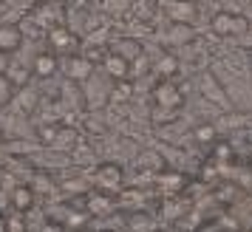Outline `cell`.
<instances>
[{
	"instance_id": "cell-9",
	"label": "cell",
	"mask_w": 252,
	"mask_h": 232,
	"mask_svg": "<svg viewBox=\"0 0 252 232\" xmlns=\"http://www.w3.org/2000/svg\"><path fill=\"white\" fill-rule=\"evenodd\" d=\"M32 71H34L37 80H51L60 71V57L54 51H40V54L32 59Z\"/></svg>"
},
{
	"instance_id": "cell-18",
	"label": "cell",
	"mask_w": 252,
	"mask_h": 232,
	"mask_svg": "<svg viewBox=\"0 0 252 232\" xmlns=\"http://www.w3.org/2000/svg\"><path fill=\"white\" fill-rule=\"evenodd\" d=\"M136 167L139 170H145V173H161V170H164V167H167V164H164V159H161L159 153H142V156H139L136 159Z\"/></svg>"
},
{
	"instance_id": "cell-31",
	"label": "cell",
	"mask_w": 252,
	"mask_h": 232,
	"mask_svg": "<svg viewBox=\"0 0 252 232\" xmlns=\"http://www.w3.org/2000/svg\"><path fill=\"white\" fill-rule=\"evenodd\" d=\"M65 190H77V193H85L88 190V181H65Z\"/></svg>"
},
{
	"instance_id": "cell-25",
	"label": "cell",
	"mask_w": 252,
	"mask_h": 232,
	"mask_svg": "<svg viewBox=\"0 0 252 232\" xmlns=\"http://www.w3.org/2000/svg\"><path fill=\"white\" fill-rule=\"evenodd\" d=\"M3 224H6V232H26L29 230V224L23 221L20 212H17V215H9V218H3Z\"/></svg>"
},
{
	"instance_id": "cell-6",
	"label": "cell",
	"mask_w": 252,
	"mask_h": 232,
	"mask_svg": "<svg viewBox=\"0 0 252 232\" xmlns=\"http://www.w3.org/2000/svg\"><path fill=\"white\" fill-rule=\"evenodd\" d=\"M164 12H167V20H170V23H195V17H198V3H195V0H173Z\"/></svg>"
},
{
	"instance_id": "cell-17",
	"label": "cell",
	"mask_w": 252,
	"mask_h": 232,
	"mask_svg": "<svg viewBox=\"0 0 252 232\" xmlns=\"http://www.w3.org/2000/svg\"><path fill=\"white\" fill-rule=\"evenodd\" d=\"M114 51L116 54H122L127 62H133L139 54H145V46H142L139 40H133V37H125V40H119V43L114 46Z\"/></svg>"
},
{
	"instance_id": "cell-13",
	"label": "cell",
	"mask_w": 252,
	"mask_h": 232,
	"mask_svg": "<svg viewBox=\"0 0 252 232\" xmlns=\"http://www.w3.org/2000/svg\"><path fill=\"white\" fill-rule=\"evenodd\" d=\"M125 230H130V232H153V230H159V224H156V218H153L150 212L136 209V212H130V215H127Z\"/></svg>"
},
{
	"instance_id": "cell-4",
	"label": "cell",
	"mask_w": 252,
	"mask_h": 232,
	"mask_svg": "<svg viewBox=\"0 0 252 232\" xmlns=\"http://www.w3.org/2000/svg\"><path fill=\"white\" fill-rule=\"evenodd\" d=\"M46 40H48V48H51L54 54H71V51L77 48V34L63 23L51 26L46 31Z\"/></svg>"
},
{
	"instance_id": "cell-2",
	"label": "cell",
	"mask_w": 252,
	"mask_h": 232,
	"mask_svg": "<svg viewBox=\"0 0 252 232\" xmlns=\"http://www.w3.org/2000/svg\"><path fill=\"white\" fill-rule=\"evenodd\" d=\"M94 68H96V65H94L91 59L85 57V54H77V51L65 54V59H63V74H65L71 82H88Z\"/></svg>"
},
{
	"instance_id": "cell-16",
	"label": "cell",
	"mask_w": 252,
	"mask_h": 232,
	"mask_svg": "<svg viewBox=\"0 0 252 232\" xmlns=\"http://www.w3.org/2000/svg\"><path fill=\"white\" fill-rule=\"evenodd\" d=\"M167 37H170L173 46H187L195 37V29H193V23H170V34Z\"/></svg>"
},
{
	"instance_id": "cell-10",
	"label": "cell",
	"mask_w": 252,
	"mask_h": 232,
	"mask_svg": "<svg viewBox=\"0 0 252 232\" xmlns=\"http://www.w3.org/2000/svg\"><path fill=\"white\" fill-rule=\"evenodd\" d=\"M3 77L12 82L14 93L20 91V88H26L29 82H32V77H34V71H32V65H26V62H9V68L3 71Z\"/></svg>"
},
{
	"instance_id": "cell-24",
	"label": "cell",
	"mask_w": 252,
	"mask_h": 232,
	"mask_svg": "<svg viewBox=\"0 0 252 232\" xmlns=\"http://www.w3.org/2000/svg\"><path fill=\"white\" fill-rule=\"evenodd\" d=\"M213 162L216 164H224V162H232V147L227 142H213Z\"/></svg>"
},
{
	"instance_id": "cell-5",
	"label": "cell",
	"mask_w": 252,
	"mask_h": 232,
	"mask_svg": "<svg viewBox=\"0 0 252 232\" xmlns=\"http://www.w3.org/2000/svg\"><path fill=\"white\" fill-rule=\"evenodd\" d=\"M153 99L159 108H167V111H179L184 105V88L173 85V80H161L156 88H153Z\"/></svg>"
},
{
	"instance_id": "cell-12",
	"label": "cell",
	"mask_w": 252,
	"mask_h": 232,
	"mask_svg": "<svg viewBox=\"0 0 252 232\" xmlns=\"http://www.w3.org/2000/svg\"><path fill=\"white\" fill-rule=\"evenodd\" d=\"M85 209H88V215L102 218V215H111L114 201L108 198V193H88V196H85Z\"/></svg>"
},
{
	"instance_id": "cell-22",
	"label": "cell",
	"mask_w": 252,
	"mask_h": 232,
	"mask_svg": "<svg viewBox=\"0 0 252 232\" xmlns=\"http://www.w3.org/2000/svg\"><path fill=\"white\" fill-rule=\"evenodd\" d=\"M82 54L91 59L94 65H102L105 57L111 54V46L108 43H85V48H82Z\"/></svg>"
},
{
	"instance_id": "cell-11",
	"label": "cell",
	"mask_w": 252,
	"mask_h": 232,
	"mask_svg": "<svg viewBox=\"0 0 252 232\" xmlns=\"http://www.w3.org/2000/svg\"><path fill=\"white\" fill-rule=\"evenodd\" d=\"M102 68H105V74H108L111 80H127V77H130V62H127L122 54H116L114 48H111V54L105 57Z\"/></svg>"
},
{
	"instance_id": "cell-14",
	"label": "cell",
	"mask_w": 252,
	"mask_h": 232,
	"mask_svg": "<svg viewBox=\"0 0 252 232\" xmlns=\"http://www.w3.org/2000/svg\"><path fill=\"white\" fill-rule=\"evenodd\" d=\"M156 184H159L164 193H182L184 187H187V175H184V173H176V170L170 173V170L164 167L161 173H156Z\"/></svg>"
},
{
	"instance_id": "cell-27",
	"label": "cell",
	"mask_w": 252,
	"mask_h": 232,
	"mask_svg": "<svg viewBox=\"0 0 252 232\" xmlns=\"http://www.w3.org/2000/svg\"><path fill=\"white\" fill-rule=\"evenodd\" d=\"M9 99H14V88H12V82L0 74V105H6Z\"/></svg>"
},
{
	"instance_id": "cell-32",
	"label": "cell",
	"mask_w": 252,
	"mask_h": 232,
	"mask_svg": "<svg viewBox=\"0 0 252 232\" xmlns=\"http://www.w3.org/2000/svg\"><path fill=\"white\" fill-rule=\"evenodd\" d=\"M201 178H204V181H213V178H216V162L207 164L204 170H201Z\"/></svg>"
},
{
	"instance_id": "cell-30",
	"label": "cell",
	"mask_w": 252,
	"mask_h": 232,
	"mask_svg": "<svg viewBox=\"0 0 252 232\" xmlns=\"http://www.w3.org/2000/svg\"><path fill=\"white\" fill-rule=\"evenodd\" d=\"M48 190H51V181H48L46 175H40V181L34 184V193L40 196V193H48Z\"/></svg>"
},
{
	"instance_id": "cell-7",
	"label": "cell",
	"mask_w": 252,
	"mask_h": 232,
	"mask_svg": "<svg viewBox=\"0 0 252 232\" xmlns=\"http://www.w3.org/2000/svg\"><path fill=\"white\" fill-rule=\"evenodd\" d=\"M23 29L17 23H12V20H6V23H0V51L3 54H14L17 48L23 46Z\"/></svg>"
},
{
	"instance_id": "cell-26",
	"label": "cell",
	"mask_w": 252,
	"mask_h": 232,
	"mask_svg": "<svg viewBox=\"0 0 252 232\" xmlns=\"http://www.w3.org/2000/svg\"><path fill=\"white\" fill-rule=\"evenodd\" d=\"M57 130H60V125H43V128L37 130V139L51 147V145H54V136H57Z\"/></svg>"
},
{
	"instance_id": "cell-21",
	"label": "cell",
	"mask_w": 252,
	"mask_h": 232,
	"mask_svg": "<svg viewBox=\"0 0 252 232\" xmlns=\"http://www.w3.org/2000/svg\"><path fill=\"white\" fill-rule=\"evenodd\" d=\"M80 142V136H77V130L74 128H63L60 125V130H57V136H54V145L51 147H57V150H68L71 153V147Z\"/></svg>"
},
{
	"instance_id": "cell-29",
	"label": "cell",
	"mask_w": 252,
	"mask_h": 232,
	"mask_svg": "<svg viewBox=\"0 0 252 232\" xmlns=\"http://www.w3.org/2000/svg\"><path fill=\"white\" fill-rule=\"evenodd\" d=\"M130 12H133V17H136V20H148V17H150V3L136 0V3L130 6Z\"/></svg>"
},
{
	"instance_id": "cell-15",
	"label": "cell",
	"mask_w": 252,
	"mask_h": 232,
	"mask_svg": "<svg viewBox=\"0 0 252 232\" xmlns=\"http://www.w3.org/2000/svg\"><path fill=\"white\" fill-rule=\"evenodd\" d=\"M210 26L218 37H235V14L232 12H216Z\"/></svg>"
},
{
	"instance_id": "cell-3",
	"label": "cell",
	"mask_w": 252,
	"mask_h": 232,
	"mask_svg": "<svg viewBox=\"0 0 252 232\" xmlns=\"http://www.w3.org/2000/svg\"><path fill=\"white\" fill-rule=\"evenodd\" d=\"M198 91H201V96L204 99H210L213 105H218L221 111H229L232 108V102H229V96L224 93V85L218 82L216 74H210V71H204L201 74V80H198Z\"/></svg>"
},
{
	"instance_id": "cell-34",
	"label": "cell",
	"mask_w": 252,
	"mask_h": 232,
	"mask_svg": "<svg viewBox=\"0 0 252 232\" xmlns=\"http://www.w3.org/2000/svg\"><path fill=\"white\" fill-rule=\"evenodd\" d=\"M170 3H173V0H156V6H161V9H167Z\"/></svg>"
},
{
	"instance_id": "cell-23",
	"label": "cell",
	"mask_w": 252,
	"mask_h": 232,
	"mask_svg": "<svg viewBox=\"0 0 252 232\" xmlns=\"http://www.w3.org/2000/svg\"><path fill=\"white\" fill-rule=\"evenodd\" d=\"M130 96H133V85H130V77H127V80H116V88L111 91L108 99L111 102H127Z\"/></svg>"
},
{
	"instance_id": "cell-1",
	"label": "cell",
	"mask_w": 252,
	"mask_h": 232,
	"mask_svg": "<svg viewBox=\"0 0 252 232\" xmlns=\"http://www.w3.org/2000/svg\"><path fill=\"white\" fill-rule=\"evenodd\" d=\"M94 184L99 187L102 193H116V190H122L125 187V170H122V164L116 162H105V164H96V170H94Z\"/></svg>"
},
{
	"instance_id": "cell-33",
	"label": "cell",
	"mask_w": 252,
	"mask_h": 232,
	"mask_svg": "<svg viewBox=\"0 0 252 232\" xmlns=\"http://www.w3.org/2000/svg\"><path fill=\"white\" fill-rule=\"evenodd\" d=\"M6 57H9V54H3V51H0V74L9 68V59H6Z\"/></svg>"
},
{
	"instance_id": "cell-28",
	"label": "cell",
	"mask_w": 252,
	"mask_h": 232,
	"mask_svg": "<svg viewBox=\"0 0 252 232\" xmlns=\"http://www.w3.org/2000/svg\"><path fill=\"white\" fill-rule=\"evenodd\" d=\"M88 218H91V215H88V209H85V212H71L63 227H85V224H88Z\"/></svg>"
},
{
	"instance_id": "cell-36",
	"label": "cell",
	"mask_w": 252,
	"mask_h": 232,
	"mask_svg": "<svg viewBox=\"0 0 252 232\" xmlns=\"http://www.w3.org/2000/svg\"><path fill=\"white\" fill-rule=\"evenodd\" d=\"M250 62H252V51H250Z\"/></svg>"
},
{
	"instance_id": "cell-8",
	"label": "cell",
	"mask_w": 252,
	"mask_h": 232,
	"mask_svg": "<svg viewBox=\"0 0 252 232\" xmlns=\"http://www.w3.org/2000/svg\"><path fill=\"white\" fill-rule=\"evenodd\" d=\"M37 193L32 184H14L12 193H9V204H12L14 212H29V209L37 204Z\"/></svg>"
},
{
	"instance_id": "cell-20",
	"label": "cell",
	"mask_w": 252,
	"mask_h": 232,
	"mask_svg": "<svg viewBox=\"0 0 252 232\" xmlns=\"http://www.w3.org/2000/svg\"><path fill=\"white\" fill-rule=\"evenodd\" d=\"M153 71L159 74L161 80H173V74L179 71V57H176V54H161L159 62L153 65Z\"/></svg>"
},
{
	"instance_id": "cell-35",
	"label": "cell",
	"mask_w": 252,
	"mask_h": 232,
	"mask_svg": "<svg viewBox=\"0 0 252 232\" xmlns=\"http://www.w3.org/2000/svg\"><path fill=\"white\" fill-rule=\"evenodd\" d=\"M29 3H34V6H48L51 0H29Z\"/></svg>"
},
{
	"instance_id": "cell-19",
	"label": "cell",
	"mask_w": 252,
	"mask_h": 232,
	"mask_svg": "<svg viewBox=\"0 0 252 232\" xmlns=\"http://www.w3.org/2000/svg\"><path fill=\"white\" fill-rule=\"evenodd\" d=\"M193 139L198 142V145L210 147V145L218 139V125H213V122H201V125H195L193 128Z\"/></svg>"
}]
</instances>
